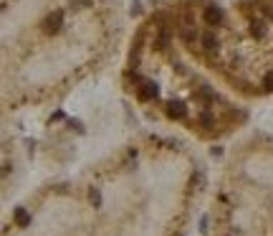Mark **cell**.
I'll return each instance as SVG.
<instances>
[{
	"mask_svg": "<svg viewBox=\"0 0 273 236\" xmlns=\"http://www.w3.org/2000/svg\"><path fill=\"white\" fill-rule=\"evenodd\" d=\"M112 0H5V97L20 107L56 97L109 51Z\"/></svg>",
	"mask_w": 273,
	"mask_h": 236,
	"instance_id": "6da1fadb",
	"label": "cell"
}]
</instances>
